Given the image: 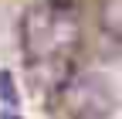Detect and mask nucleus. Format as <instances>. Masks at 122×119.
I'll list each match as a JSON object with an SVG mask.
<instances>
[{
    "instance_id": "obj_2",
    "label": "nucleus",
    "mask_w": 122,
    "mask_h": 119,
    "mask_svg": "<svg viewBox=\"0 0 122 119\" xmlns=\"http://www.w3.org/2000/svg\"><path fill=\"white\" fill-rule=\"evenodd\" d=\"M0 7H4V0H0Z\"/></svg>"
},
{
    "instance_id": "obj_1",
    "label": "nucleus",
    "mask_w": 122,
    "mask_h": 119,
    "mask_svg": "<svg viewBox=\"0 0 122 119\" xmlns=\"http://www.w3.org/2000/svg\"><path fill=\"white\" fill-rule=\"evenodd\" d=\"M14 54L37 116L122 119V0H24Z\"/></svg>"
}]
</instances>
